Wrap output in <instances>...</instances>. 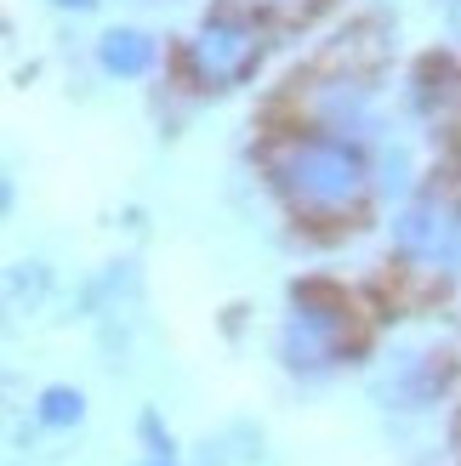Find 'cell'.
<instances>
[{
  "label": "cell",
  "instance_id": "obj_8",
  "mask_svg": "<svg viewBox=\"0 0 461 466\" xmlns=\"http://www.w3.org/2000/svg\"><path fill=\"white\" fill-rule=\"evenodd\" d=\"M52 6H63V12H86V6H97V0H52Z\"/></svg>",
  "mask_w": 461,
  "mask_h": 466
},
{
  "label": "cell",
  "instance_id": "obj_3",
  "mask_svg": "<svg viewBox=\"0 0 461 466\" xmlns=\"http://www.w3.org/2000/svg\"><path fill=\"white\" fill-rule=\"evenodd\" d=\"M394 245L410 262H461V211L445 199H422L394 222Z\"/></svg>",
  "mask_w": 461,
  "mask_h": 466
},
{
  "label": "cell",
  "instance_id": "obj_6",
  "mask_svg": "<svg viewBox=\"0 0 461 466\" xmlns=\"http://www.w3.org/2000/svg\"><path fill=\"white\" fill-rule=\"evenodd\" d=\"M80 415H86V399H80V392H68V387H52L40 399V421L46 427H75Z\"/></svg>",
  "mask_w": 461,
  "mask_h": 466
},
{
  "label": "cell",
  "instance_id": "obj_9",
  "mask_svg": "<svg viewBox=\"0 0 461 466\" xmlns=\"http://www.w3.org/2000/svg\"><path fill=\"white\" fill-rule=\"evenodd\" d=\"M445 17H450V29L461 35V0H450V6H445Z\"/></svg>",
  "mask_w": 461,
  "mask_h": 466
},
{
  "label": "cell",
  "instance_id": "obj_1",
  "mask_svg": "<svg viewBox=\"0 0 461 466\" xmlns=\"http://www.w3.org/2000/svg\"><path fill=\"white\" fill-rule=\"evenodd\" d=\"M273 182L285 188V199L308 217H342L353 211L364 194V166L348 143H331V137H302V143H285L273 159Z\"/></svg>",
  "mask_w": 461,
  "mask_h": 466
},
{
  "label": "cell",
  "instance_id": "obj_10",
  "mask_svg": "<svg viewBox=\"0 0 461 466\" xmlns=\"http://www.w3.org/2000/svg\"><path fill=\"white\" fill-rule=\"evenodd\" d=\"M154 466H171V461H154Z\"/></svg>",
  "mask_w": 461,
  "mask_h": 466
},
{
  "label": "cell",
  "instance_id": "obj_2",
  "mask_svg": "<svg viewBox=\"0 0 461 466\" xmlns=\"http://www.w3.org/2000/svg\"><path fill=\"white\" fill-rule=\"evenodd\" d=\"M262 57V35L251 23H205L189 46V63L205 86H234L251 75V63Z\"/></svg>",
  "mask_w": 461,
  "mask_h": 466
},
{
  "label": "cell",
  "instance_id": "obj_7",
  "mask_svg": "<svg viewBox=\"0 0 461 466\" xmlns=\"http://www.w3.org/2000/svg\"><path fill=\"white\" fill-rule=\"evenodd\" d=\"M387 188H405V159H387Z\"/></svg>",
  "mask_w": 461,
  "mask_h": 466
},
{
  "label": "cell",
  "instance_id": "obj_4",
  "mask_svg": "<svg viewBox=\"0 0 461 466\" xmlns=\"http://www.w3.org/2000/svg\"><path fill=\"white\" fill-rule=\"evenodd\" d=\"M97 57H103V68L108 75H143V68L154 63V40L143 35V29H108L103 35V46H97Z\"/></svg>",
  "mask_w": 461,
  "mask_h": 466
},
{
  "label": "cell",
  "instance_id": "obj_5",
  "mask_svg": "<svg viewBox=\"0 0 461 466\" xmlns=\"http://www.w3.org/2000/svg\"><path fill=\"white\" fill-rule=\"evenodd\" d=\"M325 114H331V126H336L342 137H348V131H353V137L376 131V114H371V103H364L353 86H348V91H336V97L325 103Z\"/></svg>",
  "mask_w": 461,
  "mask_h": 466
}]
</instances>
